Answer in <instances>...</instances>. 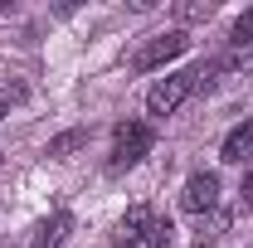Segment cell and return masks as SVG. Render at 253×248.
<instances>
[{
    "label": "cell",
    "mask_w": 253,
    "mask_h": 248,
    "mask_svg": "<svg viewBox=\"0 0 253 248\" xmlns=\"http://www.w3.org/2000/svg\"><path fill=\"white\" fill-rule=\"evenodd\" d=\"M166 224L151 205H131L117 224V248H166Z\"/></svg>",
    "instance_id": "6da1fadb"
},
{
    "label": "cell",
    "mask_w": 253,
    "mask_h": 248,
    "mask_svg": "<svg viewBox=\"0 0 253 248\" xmlns=\"http://www.w3.org/2000/svg\"><path fill=\"white\" fill-rule=\"evenodd\" d=\"M151 146H156V126H151V122H117L107 165H112V170H131L136 161L151 156Z\"/></svg>",
    "instance_id": "7a4b0ae2"
},
{
    "label": "cell",
    "mask_w": 253,
    "mask_h": 248,
    "mask_svg": "<svg viewBox=\"0 0 253 248\" xmlns=\"http://www.w3.org/2000/svg\"><path fill=\"white\" fill-rule=\"evenodd\" d=\"M190 49V34L185 30H166V34H151L141 49H136V59H131V68L136 73H156V68H166V63H175L180 54Z\"/></svg>",
    "instance_id": "3957f363"
},
{
    "label": "cell",
    "mask_w": 253,
    "mask_h": 248,
    "mask_svg": "<svg viewBox=\"0 0 253 248\" xmlns=\"http://www.w3.org/2000/svg\"><path fill=\"white\" fill-rule=\"evenodd\" d=\"M195 78H200V68H185V73H166L156 88L146 93V112L151 117H170L190 93H195Z\"/></svg>",
    "instance_id": "277c9868"
},
{
    "label": "cell",
    "mask_w": 253,
    "mask_h": 248,
    "mask_svg": "<svg viewBox=\"0 0 253 248\" xmlns=\"http://www.w3.org/2000/svg\"><path fill=\"white\" fill-rule=\"evenodd\" d=\"M180 209H185V214H214V209H219V175H214V170H195V175H190L185 180V190H180Z\"/></svg>",
    "instance_id": "5b68a950"
},
{
    "label": "cell",
    "mask_w": 253,
    "mask_h": 248,
    "mask_svg": "<svg viewBox=\"0 0 253 248\" xmlns=\"http://www.w3.org/2000/svg\"><path fill=\"white\" fill-rule=\"evenodd\" d=\"M249 156H253V122L244 117V122H239L234 131H229V136H224V146H219V161H224V165H244Z\"/></svg>",
    "instance_id": "8992f818"
},
{
    "label": "cell",
    "mask_w": 253,
    "mask_h": 248,
    "mask_svg": "<svg viewBox=\"0 0 253 248\" xmlns=\"http://www.w3.org/2000/svg\"><path fill=\"white\" fill-rule=\"evenodd\" d=\"M73 234V214L59 209V214H49L39 229H34V248H63V239Z\"/></svg>",
    "instance_id": "52a82bcc"
},
{
    "label": "cell",
    "mask_w": 253,
    "mask_h": 248,
    "mask_svg": "<svg viewBox=\"0 0 253 248\" xmlns=\"http://www.w3.org/2000/svg\"><path fill=\"white\" fill-rule=\"evenodd\" d=\"M83 146H88V126H68V131H59V136H54V141H49V161H68V156L73 151H83Z\"/></svg>",
    "instance_id": "ba28073f"
},
{
    "label": "cell",
    "mask_w": 253,
    "mask_h": 248,
    "mask_svg": "<svg viewBox=\"0 0 253 248\" xmlns=\"http://www.w3.org/2000/svg\"><path fill=\"white\" fill-rule=\"evenodd\" d=\"M224 229H229V214H219V209H214L210 219H200V229H195V244H200V248H205V244H214Z\"/></svg>",
    "instance_id": "9c48e42d"
},
{
    "label": "cell",
    "mask_w": 253,
    "mask_h": 248,
    "mask_svg": "<svg viewBox=\"0 0 253 248\" xmlns=\"http://www.w3.org/2000/svg\"><path fill=\"white\" fill-rule=\"evenodd\" d=\"M234 44H239V49H244V44H253V5L239 15V25H234Z\"/></svg>",
    "instance_id": "30bf717a"
},
{
    "label": "cell",
    "mask_w": 253,
    "mask_h": 248,
    "mask_svg": "<svg viewBox=\"0 0 253 248\" xmlns=\"http://www.w3.org/2000/svg\"><path fill=\"white\" fill-rule=\"evenodd\" d=\"M210 15H214V5H210V0H205V5H175V20H210Z\"/></svg>",
    "instance_id": "8fae6325"
},
{
    "label": "cell",
    "mask_w": 253,
    "mask_h": 248,
    "mask_svg": "<svg viewBox=\"0 0 253 248\" xmlns=\"http://www.w3.org/2000/svg\"><path fill=\"white\" fill-rule=\"evenodd\" d=\"M244 200H249V205H253V175H249V180H244Z\"/></svg>",
    "instance_id": "7c38bea8"
},
{
    "label": "cell",
    "mask_w": 253,
    "mask_h": 248,
    "mask_svg": "<svg viewBox=\"0 0 253 248\" xmlns=\"http://www.w3.org/2000/svg\"><path fill=\"white\" fill-rule=\"evenodd\" d=\"M5 117H10V97H0V122H5Z\"/></svg>",
    "instance_id": "4fadbf2b"
}]
</instances>
